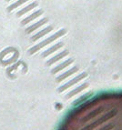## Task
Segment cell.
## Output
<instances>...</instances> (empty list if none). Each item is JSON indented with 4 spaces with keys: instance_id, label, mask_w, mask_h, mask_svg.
Segmentation results:
<instances>
[{
    "instance_id": "cell-1",
    "label": "cell",
    "mask_w": 122,
    "mask_h": 130,
    "mask_svg": "<svg viewBox=\"0 0 122 130\" xmlns=\"http://www.w3.org/2000/svg\"><path fill=\"white\" fill-rule=\"evenodd\" d=\"M58 130H122V91L84 99L68 113Z\"/></svg>"
}]
</instances>
